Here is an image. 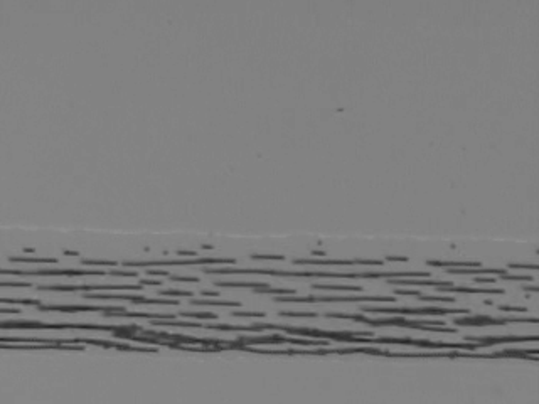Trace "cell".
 I'll return each instance as SVG.
<instances>
[{
    "mask_svg": "<svg viewBox=\"0 0 539 404\" xmlns=\"http://www.w3.org/2000/svg\"><path fill=\"white\" fill-rule=\"evenodd\" d=\"M201 271L207 275H266L277 278H302V280H388V278H430V273L425 271H371L366 270L362 273H342V271H281L266 270V268H233V266H201Z\"/></svg>",
    "mask_w": 539,
    "mask_h": 404,
    "instance_id": "1",
    "label": "cell"
},
{
    "mask_svg": "<svg viewBox=\"0 0 539 404\" xmlns=\"http://www.w3.org/2000/svg\"><path fill=\"white\" fill-rule=\"evenodd\" d=\"M9 329H34V330H96V332H112L113 339H127L133 337L131 332H142L140 327L128 325V327H115V325H96V323H46V322H34V320H3L2 330Z\"/></svg>",
    "mask_w": 539,
    "mask_h": 404,
    "instance_id": "2",
    "label": "cell"
},
{
    "mask_svg": "<svg viewBox=\"0 0 539 404\" xmlns=\"http://www.w3.org/2000/svg\"><path fill=\"white\" fill-rule=\"evenodd\" d=\"M324 318H337V320H353L364 323V325L371 327H405V329H413V330H421V332H430V333H455V329H448L445 327L446 322L443 320H408V318H401L396 315L394 318H369L362 317V315H347V313H325Z\"/></svg>",
    "mask_w": 539,
    "mask_h": 404,
    "instance_id": "3",
    "label": "cell"
},
{
    "mask_svg": "<svg viewBox=\"0 0 539 404\" xmlns=\"http://www.w3.org/2000/svg\"><path fill=\"white\" fill-rule=\"evenodd\" d=\"M359 310L364 313H381V315H398V317H406V315H413V317H420V315H427V317H443V315H470V310L467 308H445V307H369V305H362L359 307Z\"/></svg>",
    "mask_w": 539,
    "mask_h": 404,
    "instance_id": "4",
    "label": "cell"
},
{
    "mask_svg": "<svg viewBox=\"0 0 539 404\" xmlns=\"http://www.w3.org/2000/svg\"><path fill=\"white\" fill-rule=\"evenodd\" d=\"M2 276L14 275V276H108L110 270H76V268H39V270H5Z\"/></svg>",
    "mask_w": 539,
    "mask_h": 404,
    "instance_id": "5",
    "label": "cell"
},
{
    "mask_svg": "<svg viewBox=\"0 0 539 404\" xmlns=\"http://www.w3.org/2000/svg\"><path fill=\"white\" fill-rule=\"evenodd\" d=\"M277 302L285 303H393L396 302V296H277Z\"/></svg>",
    "mask_w": 539,
    "mask_h": 404,
    "instance_id": "6",
    "label": "cell"
},
{
    "mask_svg": "<svg viewBox=\"0 0 539 404\" xmlns=\"http://www.w3.org/2000/svg\"><path fill=\"white\" fill-rule=\"evenodd\" d=\"M236 340L243 345H280V344H292L298 347H325L327 342L320 340H307V339H297V337H287L280 333H270V335H236Z\"/></svg>",
    "mask_w": 539,
    "mask_h": 404,
    "instance_id": "7",
    "label": "cell"
},
{
    "mask_svg": "<svg viewBox=\"0 0 539 404\" xmlns=\"http://www.w3.org/2000/svg\"><path fill=\"white\" fill-rule=\"evenodd\" d=\"M234 258H206L196 256L192 259H162V261H125L123 268H153V266H209V264H234Z\"/></svg>",
    "mask_w": 539,
    "mask_h": 404,
    "instance_id": "8",
    "label": "cell"
},
{
    "mask_svg": "<svg viewBox=\"0 0 539 404\" xmlns=\"http://www.w3.org/2000/svg\"><path fill=\"white\" fill-rule=\"evenodd\" d=\"M144 285H41L37 292H57V293H86V292H140Z\"/></svg>",
    "mask_w": 539,
    "mask_h": 404,
    "instance_id": "9",
    "label": "cell"
},
{
    "mask_svg": "<svg viewBox=\"0 0 539 404\" xmlns=\"http://www.w3.org/2000/svg\"><path fill=\"white\" fill-rule=\"evenodd\" d=\"M57 344H84V345H96L103 349H116V350H137V352H157V345H131L123 342H112V340H101V339H90V337H74V339H64L57 337L54 339Z\"/></svg>",
    "mask_w": 539,
    "mask_h": 404,
    "instance_id": "10",
    "label": "cell"
},
{
    "mask_svg": "<svg viewBox=\"0 0 539 404\" xmlns=\"http://www.w3.org/2000/svg\"><path fill=\"white\" fill-rule=\"evenodd\" d=\"M84 300H127L131 303L138 305H164V307H175L179 302L174 300H164V298H149L144 295H125V293H98V292H86L83 293Z\"/></svg>",
    "mask_w": 539,
    "mask_h": 404,
    "instance_id": "11",
    "label": "cell"
},
{
    "mask_svg": "<svg viewBox=\"0 0 539 404\" xmlns=\"http://www.w3.org/2000/svg\"><path fill=\"white\" fill-rule=\"evenodd\" d=\"M520 322H531L536 323L538 318H524V317H479V315H468V317H457L453 318L452 323H455L458 327H483V325H505V323H520Z\"/></svg>",
    "mask_w": 539,
    "mask_h": 404,
    "instance_id": "12",
    "label": "cell"
},
{
    "mask_svg": "<svg viewBox=\"0 0 539 404\" xmlns=\"http://www.w3.org/2000/svg\"><path fill=\"white\" fill-rule=\"evenodd\" d=\"M293 264H298V266H366V268H372V266H384V261H379V259H293Z\"/></svg>",
    "mask_w": 539,
    "mask_h": 404,
    "instance_id": "13",
    "label": "cell"
},
{
    "mask_svg": "<svg viewBox=\"0 0 539 404\" xmlns=\"http://www.w3.org/2000/svg\"><path fill=\"white\" fill-rule=\"evenodd\" d=\"M41 312H61V313H78V312H118L125 310L123 307H112V305H46L41 303L36 307Z\"/></svg>",
    "mask_w": 539,
    "mask_h": 404,
    "instance_id": "14",
    "label": "cell"
},
{
    "mask_svg": "<svg viewBox=\"0 0 539 404\" xmlns=\"http://www.w3.org/2000/svg\"><path fill=\"white\" fill-rule=\"evenodd\" d=\"M465 342H477L482 344L483 347H489L494 344H514V342H538V335L531 337H472L467 335L464 337Z\"/></svg>",
    "mask_w": 539,
    "mask_h": 404,
    "instance_id": "15",
    "label": "cell"
},
{
    "mask_svg": "<svg viewBox=\"0 0 539 404\" xmlns=\"http://www.w3.org/2000/svg\"><path fill=\"white\" fill-rule=\"evenodd\" d=\"M436 290L445 295L448 293H467V295H504V290L501 288H467V286H436Z\"/></svg>",
    "mask_w": 539,
    "mask_h": 404,
    "instance_id": "16",
    "label": "cell"
},
{
    "mask_svg": "<svg viewBox=\"0 0 539 404\" xmlns=\"http://www.w3.org/2000/svg\"><path fill=\"white\" fill-rule=\"evenodd\" d=\"M396 293H398V295L416 296L418 300H425V302H450V303L455 302L453 296H448V295H445V296H430V295H423L421 292H415V290H405L403 288V290H396Z\"/></svg>",
    "mask_w": 539,
    "mask_h": 404,
    "instance_id": "17",
    "label": "cell"
},
{
    "mask_svg": "<svg viewBox=\"0 0 539 404\" xmlns=\"http://www.w3.org/2000/svg\"><path fill=\"white\" fill-rule=\"evenodd\" d=\"M428 266L433 268H479L480 263L474 261H427Z\"/></svg>",
    "mask_w": 539,
    "mask_h": 404,
    "instance_id": "18",
    "label": "cell"
},
{
    "mask_svg": "<svg viewBox=\"0 0 539 404\" xmlns=\"http://www.w3.org/2000/svg\"><path fill=\"white\" fill-rule=\"evenodd\" d=\"M190 305H196V307H226V308L241 307L240 302H223V300H190Z\"/></svg>",
    "mask_w": 539,
    "mask_h": 404,
    "instance_id": "19",
    "label": "cell"
},
{
    "mask_svg": "<svg viewBox=\"0 0 539 404\" xmlns=\"http://www.w3.org/2000/svg\"><path fill=\"white\" fill-rule=\"evenodd\" d=\"M9 261L12 263H41V264H56V258H27V256H9Z\"/></svg>",
    "mask_w": 539,
    "mask_h": 404,
    "instance_id": "20",
    "label": "cell"
},
{
    "mask_svg": "<svg viewBox=\"0 0 539 404\" xmlns=\"http://www.w3.org/2000/svg\"><path fill=\"white\" fill-rule=\"evenodd\" d=\"M253 292L258 295H293L295 290L290 288H271V286H263V288H253Z\"/></svg>",
    "mask_w": 539,
    "mask_h": 404,
    "instance_id": "21",
    "label": "cell"
},
{
    "mask_svg": "<svg viewBox=\"0 0 539 404\" xmlns=\"http://www.w3.org/2000/svg\"><path fill=\"white\" fill-rule=\"evenodd\" d=\"M314 288L317 290H339V292H361V286L354 285H322V283H314Z\"/></svg>",
    "mask_w": 539,
    "mask_h": 404,
    "instance_id": "22",
    "label": "cell"
},
{
    "mask_svg": "<svg viewBox=\"0 0 539 404\" xmlns=\"http://www.w3.org/2000/svg\"><path fill=\"white\" fill-rule=\"evenodd\" d=\"M181 317H187V318H201V320H216L218 315L209 313V312H181Z\"/></svg>",
    "mask_w": 539,
    "mask_h": 404,
    "instance_id": "23",
    "label": "cell"
},
{
    "mask_svg": "<svg viewBox=\"0 0 539 404\" xmlns=\"http://www.w3.org/2000/svg\"><path fill=\"white\" fill-rule=\"evenodd\" d=\"M280 317H295V318H318L320 315L315 312H278Z\"/></svg>",
    "mask_w": 539,
    "mask_h": 404,
    "instance_id": "24",
    "label": "cell"
},
{
    "mask_svg": "<svg viewBox=\"0 0 539 404\" xmlns=\"http://www.w3.org/2000/svg\"><path fill=\"white\" fill-rule=\"evenodd\" d=\"M157 295H160V296H194V292H187V290H159Z\"/></svg>",
    "mask_w": 539,
    "mask_h": 404,
    "instance_id": "25",
    "label": "cell"
},
{
    "mask_svg": "<svg viewBox=\"0 0 539 404\" xmlns=\"http://www.w3.org/2000/svg\"><path fill=\"white\" fill-rule=\"evenodd\" d=\"M81 264H84V266H106V268H116L120 266V263L116 261H90V259H83Z\"/></svg>",
    "mask_w": 539,
    "mask_h": 404,
    "instance_id": "26",
    "label": "cell"
},
{
    "mask_svg": "<svg viewBox=\"0 0 539 404\" xmlns=\"http://www.w3.org/2000/svg\"><path fill=\"white\" fill-rule=\"evenodd\" d=\"M249 258L251 259H273V261H285L287 256H281V255H258V253H253Z\"/></svg>",
    "mask_w": 539,
    "mask_h": 404,
    "instance_id": "27",
    "label": "cell"
},
{
    "mask_svg": "<svg viewBox=\"0 0 539 404\" xmlns=\"http://www.w3.org/2000/svg\"><path fill=\"white\" fill-rule=\"evenodd\" d=\"M538 268H539L538 264H520V263L507 264V270H533V271H536Z\"/></svg>",
    "mask_w": 539,
    "mask_h": 404,
    "instance_id": "28",
    "label": "cell"
},
{
    "mask_svg": "<svg viewBox=\"0 0 539 404\" xmlns=\"http://www.w3.org/2000/svg\"><path fill=\"white\" fill-rule=\"evenodd\" d=\"M233 315H234V317H256V318H263V317H265V313H261V312H240V310H236V312H233Z\"/></svg>",
    "mask_w": 539,
    "mask_h": 404,
    "instance_id": "29",
    "label": "cell"
},
{
    "mask_svg": "<svg viewBox=\"0 0 539 404\" xmlns=\"http://www.w3.org/2000/svg\"><path fill=\"white\" fill-rule=\"evenodd\" d=\"M2 286H14V288H32V283H24V281H2Z\"/></svg>",
    "mask_w": 539,
    "mask_h": 404,
    "instance_id": "30",
    "label": "cell"
},
{
    "mask_svg": "<svg viewBox=\"0 0 539 404\" xmlns=\"http://www.w3.org/2000/svg\"><path fill=\"white\" fill-rule=\"evenodd\" d=\"M497 310H502V312H519V313H524V312H527L526 307H511V305H496Z\"/></svg>",
    "mask_w": 539,
    "mask_h": 404,
    "instance_id": "31",
    "label": "cell"
},
{
    "mask_svg": "<svg viewBox=\"0 0 539 404\" xmlns=\"http://www.w3.org/2000/svg\"><path fill=\"white\" fill-rule=\"evenodd\" d=\"M170 281H189V283H199V278L197 276H177V275H170L167 276Z\"/></svg>",
    "mask_w": 539,
    "mask_h": 404,
    "instance_id": "32",
    "label": "cell"
},
{
    "mask_svg": "<svg viewBox=\"0 0 539 404\" xmlns=\"http://www.w3.org/2000/svg\"><path fill=\"white\" fill-rule=\"evenodd\" d=\"M147 276H170L168 270H145Z\"/></svg>",
    "mask_w": 539,
    "mask_h": 404,
    "instance_id": "33",
    "label": "cell"
},
{
    "mask_svg": "<svg viewBox=\"0 0 539 404\" xmlns=\"http://www.w3.org/2000/svg\"><path fill=\"white\" fill-rule=\"evenodd\" d=\"M138 283H140V285H144V286H149V285H152V286H159V285H162V278H160V280H138Z\"/></svg>",
    "mask_w": 539,
    "mask_h": 404,
    "instance_id": "34",
    "label": "cell"
},
{
    "mask_svg": "<svg viewBox=\"0 0 539 404\" xmlns=\"http://www.w3.org/2000/svg\"><path fill=\"white\" fill-rule=\"evenodd\" d=\"M386 261H408L406 256H386Z\"/></svg>",
    "mask_w": 539,
    "mask_h": 404,
    "instance_id": "35",
    "label": "cell"
},
{
    "mask_svg": "<svg viewBox=\"0 0 539 404\" xmlns=\"http://www.w3.org/2000/svg\"><path fill=\"white\" fill-rule=\"evenodd\" d=\"M0 312H2L3 315H5V313H20V310H19V308H5V307H3V308H2V310H0Z\"/></svg>",
    "mask_w": 539,
    "mask_h": 404,
    "instance_id": "36",
    "label": "cell"
},
{
    "mask_svg": "<svg viewBox=\"0 0 539 404\" xmlns=\"http://www.w3.org/2000/svg\"><path fill=\"white\" fill-rule=\"evenodd\" d=\"M201 295L203 296H219V292H209V290H203Z\"/></svg>",
    "mask_w": 539,
    "mask_h": 404,
    "instance_id": "37",
    "label": "cell"
},
{
    "mask_svg": "<svg viewBox=\"0 0 539 404\" xmlns=\"http://www.w3.org/2000/svg\"><path fill=\"white\" fill-rule=\"evenodd\" d=\"M177 255H182V256H197L196 251H177Z\"/></svg>",
    "mask_w": 539,
    "mask_h": 404,
    "instance_id": "38",
    "label": "cell"
},
{
    "mask_svg": "<svg viewBox=\"0 0 539 404\" xmlns=\"http://www.w3.org/2000/svg\"><path fill=\"white\" fill-rule=\"evenodd\" d=\"M524 290H531V292H538V286H522Z\"/></svg>",
    "mask_w": 539,
    "mask_h": 404,
    "instance_id": "39",
    "label": "cell"
}]
</instances>
